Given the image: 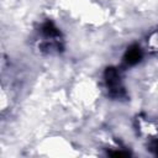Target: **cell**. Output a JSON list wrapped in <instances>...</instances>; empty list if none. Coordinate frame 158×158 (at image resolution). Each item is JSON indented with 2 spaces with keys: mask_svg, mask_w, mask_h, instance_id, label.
<instances>
[{
  "mask_svg": "<svg viewBox=\"0 0 158 158\" xmlns=\"http://www.w3.org/2000/svg\"><path fill=\"white\" fill-rule=\"evenodd\" d=\"M149 149H151L152 152H154V154L158 156V139L151 141V143H149Z\"/></svg>",
  "mask_w": 158,
  "mask_h": 158,
  "instance_id": "cell-5",
  "label": "cell"
},
{
  "mask_svg": "<svg viewBox=\"0 0 158 158\" xmlns=\"http://www.w3.org/2000/svg\"><path fill=\"white\" fill-rule=\"evenodd\" d=\"M147 44L151 48V51L158 56V30L151 33V36L147 40Z\"/></svg>",
  "mask_w": 158,
  "mask_h": 158,
  "instance_id": "cell-4",
  "label": "cell"
},
{
  "mask_svg": "<svg viewBox=\"0 0 158 158\" xmlns=\"http://www.w3.org/2000/svg\"><path fill=\"white\" fill-rule=\"evenodd\" d=\"M104 80H105V85H106L107 94L110 98L116 99V100L127 98V93L122 84L120 70L117 68H115V67L106 68V70L104 73Z\"/></svg>",
  "mask_w": 158,
  "mask_h": 158,
  "instance_id": "cell-2",
  "label": "cell"
},
{
  "mask_svg": "<svg viewBox=\"0 0 158 158\" xmlns=\"http://www.w3.org/2000/svg\"><path fill=\"white\" fill-rule=\"evenodd\" d=\"M36 48L43 54H58L64 49V40L52 21L43 22L35 37Z\"/></svg>",
  "mask_w": 158,
  "mask_h": 158,
  "instance_id": "cell-1",
  "label": "cell"
},
{
  "mask_svg": "<svg viewBox=\"0 0 158 158\" xmlns=\"http://www.w3.org/2000/svg\"><path fill=\"white\" fill-rule=\"evenodd\" d=\"M141 59H142V51L138 46H131L130 48H127V51L123 56V60H125L126 65H135Z\"/></svg>",
  "mask_w": 158,
  "mask_h": 158,
  "instance_id": "cell-3",
  "label": "cell"
}]
</instances>
